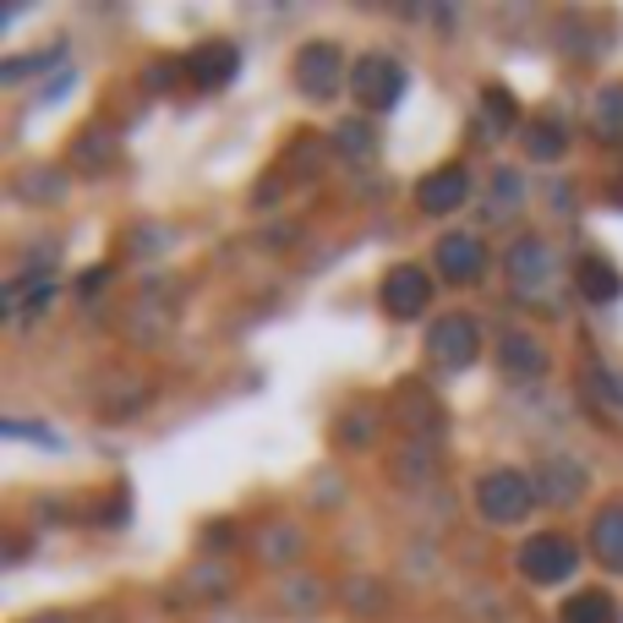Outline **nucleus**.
<instances>
[{
  "mask_svg": "<svg viewBox=\"0 0 623 623\" xmlns=\"http://www.w3.org/2000/svg\"><path fill=\"white\" fill-rule=\"evenodd\" d=\"M531 481L520 476V470H492V476H481L476 481V503H481V514L492 520V525H514L525 509H531Z\"/></svg>",
  "mask_w": 623,
  "mask_h": 623,
  "instance_id": "nucleus-1",
  "label": "nucleus"
},
{
  "mask_svg": "<svg viewBox=\"0 0 623 623\" xmlns=\"http://www.w3.org/2000/svg\"><path fill=\"white\" fill-rule=\"evenodd\" d=\"M575 564H580L575 542H569V536H553V531H542V536H531V542L520 547V569H525V580H536V586L569 580Z\"/></svg>",
  "mask_w": 623,
  "mask_h": 623,
  "instance_id": "nucleus-2",
  "label": "nucleus"
},
{
  "mask_svg": "<svg viewBox=\"0 0 623 623\" xmlns=\"http://www.w3.org/2000/svg\"><path fill=\"white\" fill-rule=\"evenodd\" d=\"M350 94L367 105V110H389L400 94H405V72L389 61V55H361L350 66Z\"/></svg>",
  "mask_w": 623,
  "mask_h": 623,
  "instance_id": "nucleus-3",
  "label": "nucleus"
},
{
  "mask_svg": "<svg viewBox=\"0 0 623 623\" xmlns=\"http://www.w3.org/2000/svg\"><path fill=\"white\" fill-rule=\"evenodd\" d=\"M339 72H350V66H345V55H339L334 44H307L302 61H296V83L307 88L312 99H328L339 83H350V77H339Z\"/></svg>",
  "mask_w": 623,
  "mask_h": 623,
  "instance_id": "nucleus-4",
  "label": "nucleus"
},
{
  "mask_svg": "<svg viewBox=\"0 0 623 623\" xmlns=\"http://www.w3.org/2000/svg\"><path fill=\"white\" fill-rule=\"evenodd\" d=\"M476 350H481V334H476V323L470 317H444L438 328H433V356L444 361V367H470L476 361Z\"/></svg>",
  "mask_w": 623,
  "mask_h": 623,
  "instance_id": "nucleus-5",
  "label": "nucleus"
},
{
  "mask_svg": "<svg viewBox=\"0 0 623 623\" xmlns=\"http://www.w3.org/2000/svg\"><path fill=\"white\" fill-rule=\"evenodd\" d=\"M186 72H192L197 88H225V83L236 77V44H219V39L197 44V50L186 55Z\"/></svg>",
  "mask_w": 623,
  "mask_h": 623,
  "instance_id": "nucleus-6",
  "label": "nucleus"
},
{
  "mask_svg": "<svg viewBox=\"0 0 623 623\" xmlns=\"http://www.w3.org/2000/svg\"><path fill=\"white\" fill-rule=\"evenodd\" d=\"M470 192V175L460 164H444V170H433L422 186H416V197H422V208L427 214H449V208H460Z\"/></svg>",
  "mask_w": 623,
  "mask_h": 623,
  "instance_id": "nucleus-7",
  "label": "nucleus"
},
{
  "mask_svg": "<svg viewBox=\"0 0 623 623\" xmlns=\"http://www.w3.org/2000/svg\"><path fill=\"white\" fill-rule=\"evenodd\" d=\"M427 274L422 269H394L389 274V285H383V307L394 312V317H416V312L427 307Z\"/></svg>",
  "mask_w": 623,
  "mask_h": 623,
  "instance_id": "nucleus-8",
  "label": "nucleus"
},
{
  "mask_svg": "<svg viewBox=\"0 0 623 623\" xmlns=\"http://www.w3.org/2000/svg\"><path fill=\"white\" fill-rule=\"evenodd\" d=\"M481 263H487V258H481V247H476L470 236H449V241L438 247V269H444L449 280H476Z\"/></svg>",
  "mask_w": 623,
  "mask_h": 623,
  "instance_id": "nucleus-9",
  "label": "nucleus"
},
{
  "mask_svg": "<svg viewBox=\"0 0 623 623\" xmlns=\"http://www.w3.org/2000/svg\"><path fill=\"white\" fill-rule=\"evenodd\" d=\"M591 547H597V558H602L608 569H619L623 575V503L619 509H608V514L591 525Z\"/></svg>",
  "mask_w": 623,
  "mask_h": 623,
  "instance_id": "nucleus-10",
  "label": "nucleus"
},
{
  "mask_svg": "<svg viewBox=\"0 0 623 623\" xmlns=\"http://www.w3.org/2000/svg\"><path fill=\"white\" fill-rule=\"evenodd\" d=\"M619 269H613V263H602V258H586V263H580V291H586V296H591V302H613V296H619Z\"/></svg>",
  "mask_w": 623,
  "mask_h": 623,
  "instance_id": "nucleus-11",
  "label": "nucleus"
},
{
  "mask_svg": "<svg viewBox=\"0 0 623 623\" xmlns=\"http://www.w3.org/2000/svg\"><path fill=\"white\" fill-rule=\"evenodd\" d=\"M564 623H619V608H613L608 591H586L564 608Z\"/></svg>",
  "mask_w": 623,
  "mask_h": 623,
  "instance_id": "nucleus-12",
  "label": "nucleus"
},
{
  "mask_svg": "<svg viewBox=\"0 0 623 623\" xmlns=\"http://www.w3.org/2000/svg\"><path fill=\"white\" fill-rule=\"evenodd\" d=\"M503 367H509V372H520V367H525V372H542L547 356H542L531 339H509V345H503Z\"/></svg>",
  "mask_w": 623,
  "mask_h": 623,
  "instance_id": "nucleus-13",
  "label": "nucleus"
},
{
  "mask_svg": "<svg viewBox=\"0 0 623 623\" xmlns=\"http://www.w3.org/2000/svg\"><path fill=\"white\" fill-rule=\"evenodd\" d=\"M525 138H531V149H536L542 159H553V154H558V143H564V138H558V132H553L547 121H542V127H531Z\"/></svg>",
  "mask_w": 623,
  "mask_h": 623,
  "instance_id": "nucleus-14",
  "label": "nucleus"
}]
</instances>
